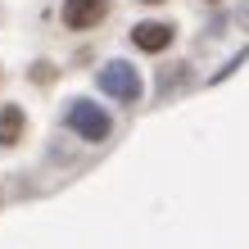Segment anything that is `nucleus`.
<instances>
[{
  "mask_svg": "<svg viewBox=\"0 0 249 249\" xmlns=\"http://www.w3.org/2000/svg\"><path fill=\"white\" fill-rule=\"evenodd\" d=\"M95 86H100V91H105V95L123 100V105H136V100H141V72L131 68L127 59H109L105 68H100Z\"/></svg>",
  "mask_w": 249,
  "mask_h": 249,
  "instance_id": "obj_1",
  "label": "nucleus"
},
{
  "mask_svg": "<svg viewBox=\"0 0 249 249\" xmlns=\"http://www.w3.org/2000/svg\"><path fill=\"white\" fill-rule=\"evenodd\" d=\"M68 131H77V136L82 141H105L109 136V113L105 109H100V105H91V100H72V105H68Z\"/></svg>",
  "mask_w": 249,
  "mask_h": 249,
  "instance_id": "obj_2",
  "label": "nucleus"
},
{
  "mask_svg": "<svg viewBox=\"0 0 249 249\" xmlns=\"http://www.w3.org/2000/svg\"><path fill=\"white\" fill-rule=\"evenodd\" d=\"M105 14H109V0H64L59 18H64V27H72V32H86V27H95Z\"/></svg>",
  "mask_w": 249,
  "mask_h": 249,
  "instance_id": "obj_3",
  "label": "nucleus"
},
{
  "mask_svg": "<svg viewBox=\"0 0 249 249\" xmlns=\"http://www.w3.org/2000/svg\"><path fill=\"white\" fill-rule=\"evenodd\" d=\"M172 36H177V27H172V23H159V18H145V23L131 27V46L145 50V54L168 50V46H172Z\"/></svg>",
  "mask_w": 249,
  "mask_h": 249,
  "instance_id": "obj_4",
  "label": "nucleus"
},
{
  "mask_svg": "<svg viewBox=\"0 0 249 249\" xmlns=\"http://www.w3.org/2000/svg\"><path fill=\"white\" fill-rule=\"evenodd\" d=\"M23 109L18 105H5V109H0V145H18L23 141Z\"/></svg>",
  "mask_w": 249,
  "mask_h": 249,
  "instance_id": "obj_5",
  "label": "nucleus"
},
{
  "mask_svg": "<svg viewBox=\"0 0 249 249\" xmlns=\"http://www.w3.org/2000/svg\"><path fill=\"white\" fill-rule=\"evenodd\" d=\"M240 27H245V32H249V0H245V5H240Z\"/></svg>",
  "mask_w": 249,
  "mask_h": 249,
  "instance_id": "obj_6",
  "label": "nucleus"
},
{
  "mask_svg": "<svg viewBox=\"0 0 249 249\" xmlns=\"http://www.w3.org/2000/svg\"><path fill=\"white\" fill-rule=\"evenodd\" d=\"M145 5H163V0H145Z\"/></svg>",
  "mask_w": 249,
  "mask_h": 249,
  "instance_id": "obj_7",
  "label": "nucleus"
},
{
  "mask_svg": "<svg viewBox=\"0 0 249 249\" xmlns=\"http://www.w3.org/2000/svg\"><path fill=\"white\" fill-rule=\"evenodd\" d=\"M209 5H213V0H209Z\"/></svg>",
  "mask_w": 249,
  "mask_h": 249,
  "instance_id": "obj_8",
  "label": "nucleus"
}]
</instances>
